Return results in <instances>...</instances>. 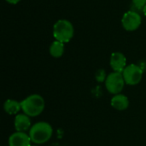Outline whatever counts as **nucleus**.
Segmentation results:
<instances>
[{
    "label": "nucleus",
    "mask_w": 146,
    "mask_h": 146,
    "mask_svg": "<svg viewBox=\"0 0 146 146\" xmlns=\"http://www.w3.org/2000/svg\"><path fill=\"white\" fill-rule=\"evenodd\" d=\"M21 110L29 117H35L39 115L44 109V98L38 95L33 94L26 98L21 102Z\"/></svg>",
    "instance_id": "obj_2"
},
{
    "label": "nucleus",
    "mask_w": 146,
    "mask_h": 146,
    "mask_svg": "<svg viewBox=\"0 0 146 146\" xmlns=\"http://www.w3.org/2000/svg\"><path fill=\"white\" fill-rule=\"evenodd\" d=\"M129 105V100L123 94H116L111 99V106L117 110H125Z\"/></svg>",
    "instance_id": "obj_10"
},
{
    "label": "nucleus",
    "mask_w": 146,
    "mask_h": 146,
    "mask_svg": "<svg viewBox=\"0 0 146 146\" xmlns=\"http://www.w3.org/2000/svg\"><path fill=\"white\" fill-rule=\"evenodd\" d=\"M122 74L126 84L129 86H135L142 80L143 69L136 64H130L126 67Z\"/></svg>",
    "instance_id": "obj_5"
},
{
    "label": "nucleus",
    "mask_w": 146,
    "mask_h": 146,
    "mask_svg": "<svg viewBox=\"0 0 146 146\" xmlns=\"http://www.w3.org/2000/svg\"><path fill=\"white\" fill-rule=\"evenodd\" d=\"M31 142L29 134L22 132L14 133L9 139V146H31Z\"/></svg>",
    "instance_id": "obj_8"
},
{
    "label": "nucleus",
    "mask_w": 146,
    "mask_h": 146,
    "mask_svg": "<svg viewBox=\"0 0 146 146\" xmlns=\"http://www.w3.org/2000/svg\"><path fill=\"white\" fill-rule=\"evenodd\" d=\"M143 12H144V15L146 16V5L145 6V8H144V9H143Z\"/></svg>",
    "instance_id": "obj_16"
},
{
    "label": "nucleus",
    "mask_w": 146,
    "mask_h": 146,
    "mask_svg": "<svg viewBox=\"0 0 146 146\" xmlns=\"http://www.w3.org/2000/svg\"><path fill=\"white\" fill-rule=\"evenodd\" d=\"M125 80L122 73H110L105 80V86L108 92L111 94H120L125 86Z\"/></svg>",
    "instance_id": "obj_4"
},
{
    "label": "nucleus",
    "mask_w": 146,
    "mask_h": 146,
    "mask_svg": "<svg viewBox=\"0 0 146 146\" xmlns=\"http://www.w3.org/2000/svg\"><path fill=\"white\" fill-rule=\"evenodd\" d=\"M74 33V27L68 20H59L53 27V36L56 40L62 43L69 42Z\"/></svg>",
    "instance_id": "obj_3"
},
{
    "label": "nucleus",
    "mask_w": 146,
    "mask_h": 146,
    "mask_svg": "<svg viewBox=\"0 0 146 146\" xmlns=\"http://www.w3.org/2000/svg\"><path fill=\"white\" fill-rule=\"evenodd\" d=\"M110 63L114 72L122 73L127 67V58L121 52H114L110 56Z\"/></svg>",
    "instance_id": "obj_7"
},
{
    "label": "nucleus",
    "mask_w": 146,
    "mask_h": 146,
    "mask_svg": "<svg viewBox=\"0 0 146 146\" xmlns=\"http://www.w3.org/2000/svg\"><path fill=\"white\" fill-rule=\"evenodd\" d=\"M106 75H105V71L104 69H100L97 72L96 74V79L98 82H103L104 80H106Z\"/></svg>",
    "instance_id": "obj_14"
},
{
    "label": "nucleus",
    "mask_w": 146,
    "mask_h": 146,
    "mask_svg": "<svg viewBox=\"0 0 146 146\" xmlns=\"http://www.w3.org/2000/svg\"><path fill=\"white\" fill-rule=\"evenodd\" d=\"M14 126L16 132L25 133L31 127V121L29 116L26 114H18L15 118Z\"/></svg>",
    "instance_id": "obj_9"
},
{
    "label": "nucleus",
    "mask_w": 146,
    "mask_h": 146,
    "mask_svg": "<svg viewBox=\"0 0 146 146\" xmlns=\"http://www.w3.org/2000/svg\"><path fill=\"white\" fill-rule=\"evenodd\" d=\"M3 109L4 111L9 115H16L21 110V103L15 100L8 99L7 101H5L3 104Z\"/></svg>",
    "instance_id": "obj_11"
},
{
    "label": "nucleus",
    "mask_w": 146,
    "mask_h": 146,
    "mask_svg": "<svg viewBox=\"0 0 146 146\" xmlns=\"http://www.w3.org/2000/svg\"><path fill=\"white\" fill-rule=\"evenodd\" d=\"M141 16L136 11L129 10L126 12L121 19L122 27L127 31H135L141 25Z\"/></svg>",
    "instance_id": "obj_6"
},
{
    "label": "nucleus",
    "mask_w": 146,
    "mask_h": 146,
    "mask_svg": "<svg viewBox=\"0 0 146 146\" xmlns=\"http://www.w3.org/2000/svg\"><path fill=\"white\" fill-rule=\"evenodd\" d=\"M9 3H11V4H16L17 3H19L21 0H6Z\"/></svg>",
    "instance_id": "obj_15"
},
{
    "label": "nucleus",
    "mask_w": 146,
    "mask_h": 146,
    "mask_svg": "<svg viewBox=\"0 0 146 146\" xmlns=\"http://www.w3.org/2000/svg\"><path fill=\"white\" fill-rule=\"evenodd\" d=\"M133 4L138 10L143 11L146 5V0H133Z\"/></svg>",
    "instance_id": "obj_13"
},
{
    "label": "nucleus",
    "mask_w": 146,
    "mask_h": 146,
    "mask_svg": "<svg viewBox=\"0 0 146 146\" xmlns=\"http://www.w3.org/2000/svg\"><path fill=\"white\" fill-rule=\"evenodd\" d=\"M52 133L53 129L49 123L40 121L31 127L29 130V136L33 143L40 145L49 141L52 136Z\"/></svg>",
    "instance_id": "obj_1"
},
{
    "label": "nucleus",
    "mask_w": 146,
    "mask_h": 146,
    "mask_svg": "<svg viewBox=\"0 0 146 146\" xmlns=\"http://www.w3.org/2000/svg\"><path fill=\"white\" fill-rule=\"evenodd\" d=\"M31 146H37V145H31Z\"/></svg>",
    "instance_id": "obj_17"
},
{
    "label": "nucleus",
    "mask_w": 146,
    "mask_h": 146,
    "mask_svg": "<svg viewBox=\"0 0 146 146\" xmlns=\"http://www.w3.org/2000/svg\"><path fill=\"white\" fill-rule=\"evenodd\" d=\"M64 53V43L55 40L50 46V54L53 57H60Z\"/></svg>",
    "instance_id": "obj_12"
}]
</instances>
